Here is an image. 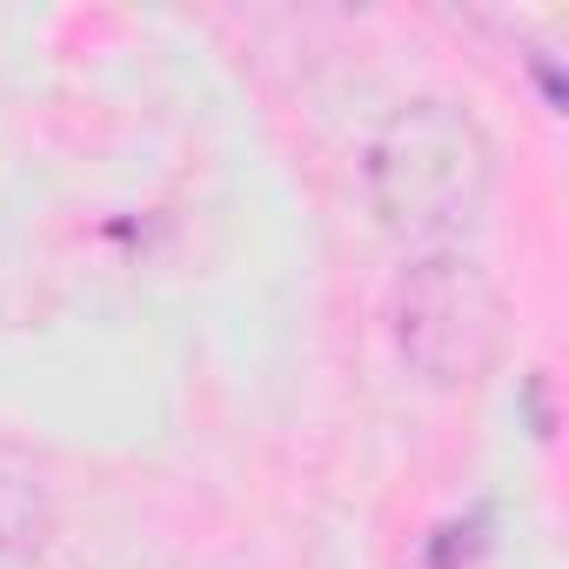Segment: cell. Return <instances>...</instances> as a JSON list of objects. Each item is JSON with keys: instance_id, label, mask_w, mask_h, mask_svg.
<instances>
[{"instance_id": "1", "label": "cell", "mask_w": 569, "mask_h": 569, "mask_svg": "<svg viewBox=\"0 0 569 569\" xmlns=\"http://www.w3.org/2000/svg\"><path fill=\"white\" fill-rule=\"evenodd\" d=\"M356 174L376 228H389L409 248H456L489 214L496 141L462 101L422 94V101H402L362 141Z\"/></svg>"}, {"instance_id": "2", "label": "cell", "mask_w": 569, "mask_h": 569, "mask_svg": "<svg viewBox=\"0 0 569 569\" xmlns=\"http://www.w3.org/2000/svg\"><path fill=\"white\" fill-rule=\"evenodd\" d=\"M382 322H389L396 356L429 389L482 382L502 356V336H509V309H502L496 274L462 248H422L389 281Z\"/></svg>"}, {"instance_id": "3", "label": "cell", "mask_w": 569, "mask_h": 569, "mask_svg": "<svg viewBox=\"0 0 569 569\" xmlns=\"http://www.w3.org/2000/svg\"><path fill=\"white\" fill-rule=\"evenodd\" d=\"M54 549V502L34 476L0 469V569H41Z\"/></svg>"}]
</instances>
